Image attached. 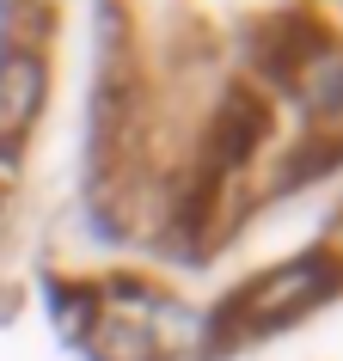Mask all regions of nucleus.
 <instances>
[{
    "label": "nucleus",
    "mask_w": 343,
    "mask_h": 361,
    "mask_svg": "<svg viewBox=\"0 0 343 361\" xmlns=\"http://www.w3.org/2000/svg\"><path fill=\"white\" fill-rule=\"evenodd\" d=\"M43 104V61L31 49H6L0 56V141H19Z\"/></svg>",
    "instance_id": "3"
},
{
    "label": "nucleus",
    "mask_w": 343,
    "mask_h": 361,
    "mask_svg": "<svg viewBox=\"0 0 343 361\" xmlns=\"http://www.w3.org/2000/svg\"><path fill=\"white\" fill-rule=\"evenodd\" d=\"M301 92H306L313 123H343V56L337 49H325V56L301 74Z\"/></svg>",
    "instance_id": "5"
},
{
    "label": "nucleus",
    "mask_w": 343,
    "mask_h": 361,
    "mask_svg": "<svg viewBox=\"0 0 343 361\" xmlns=\"http://www.w3.org/2000/svg\"><path fill=\"white\" fill-rule=\"evenodd\" d=\"M325 288H331V264L301 257V264H288V269H276V276H264V282H251L246 294L233 300V312H239L251 331H270V324L301 319V312L319 300Z\"/></svg>",
    "instance_id": "1"
},
{
    "label": "nucleus",
    "mask_w": 343,
    "mask_h": 361,
    "mask_svg": "<svg viewBox=\"0 0 343 361\" xmlns=\"http://www.w3.org/2000/svg\"><path fill=\"white\" fill-rule=\"evenodd\" d=\"M264 135H270V104L251 86H233L221 98V116H215V159L221 166H246Z\"/></svg>",
    "instance_id": "2"
},
{
    "label": "nucleus",
    "mask_w": 343,
    "mask_h": 361,
    "mask_svg": "<svg viewBox=\"0 0 343 361\" xmlns=\"http://www.w3.org/2000/svg\"><path fill=\"white\" fill-rule=\"evenodd\" d=\"M92 355L98 361H160L166 349H160V337H153V324L141 319H104L92 337Z\"/></svg>",
    "instance_id": "4"
}]
</instances>
